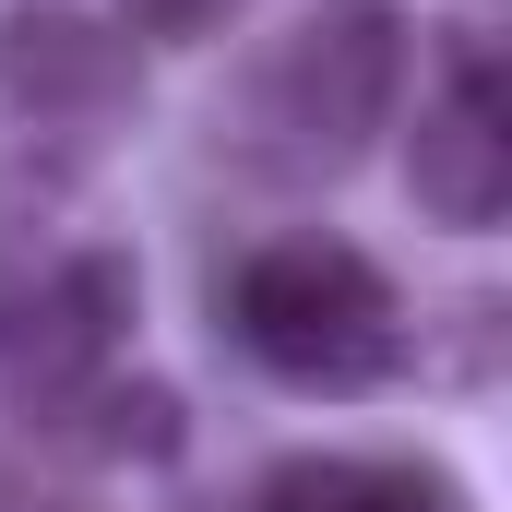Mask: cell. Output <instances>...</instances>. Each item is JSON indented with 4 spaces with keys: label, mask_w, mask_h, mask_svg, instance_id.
Returning <instances> with one entry per match:
<instances>
[{
    "label": "cell",
    "mask_w": 512,
    "mask_h": 512,
    "mask_svg": "<svg viewBox=\"0 0 512 512\" xmlns=\"http://www.w3.org/2000/svg\"><path fill=\"white\" fill-rule=\"evenodd\" d=\"M143 120V48L96 0L0 12V239H48Z\"/></svg>",
    "instance_id": "2"
},
{
    "label": "cell",
    "mask_w": 512,
    "mask_h": 512,
    "mask_svg": "<svg viewBox=\"0 0 512 512\" xmlns=\"http://www.w3.org/2000/svg\"><path fill=\"white\" fill-rule=\"evenodd\" d=\"M417 36L429 24L405 0H310L298 24L239 48V72L203 108V155L274 203L358 179L370 143L393 131V108H405V84H417Z\"/></svg>",
    "instance_id": "1"
},
{
    "label": "cell",
    "mask_w": 512,
    "mask_h": 512,
    "mask_svg": "<svg viewBox=\"0 0 512 512\" xmlns=\"http://www.w3.org/2000/svg\"><path fill=\"white\" fill-rule=\"evenodd\" d=\"M227 346L251 358L274 393H322V405H358V393H393L417 370V310L382 262L334 227H286L239 251L227 274Z\"/></svg>",
    "instance_id": "3"
},
{
    "label": "cell",
    "mask_w": 512,
    "mask_h": 512,
    "mask_svg": "<svg viewBox=\"0 0 512 512\" xmlns=\"http://www.w3.org/2000/svg\"><path fill=\"white\" fill-rule=\"evenodd\" d=\"M405 203L453 239H489L512 215V72L489 24L441 36V84L417 96V131H405Z\"/></svg>",
    "instance_id": "5"
},
{
    "label": "cell",
    "mask_w": 512,
    "mask_h": 512,
    "mask_svg": "<svg viewBox=\"0 0 512 512\" xmlns=\"http://www.w3.org/2000/svg\"><path fill=\"white\" fill-rule=\"evenodd\" d=\"M131 322H143V262L131 251H108V239L36 251L0 286V405L24 429H60L131 358Z\"/></svg>",
    "instance_id": "4"
},
{
    "label": "cell",
    "mask_w": 512,
    "mask_h": 512,
    "mask_svg": "<svg viewBox=\"0 0 512 512\" xmlns=\"http://www.w3.org/2000/svg\"><path fill=\"white\" fill-rule=\"evenodd\" d=\"M251 512H477L465 477L417 465V453H286L251 489Z\"/></svg>",
    "instance_id": "6"
},
{
    "label": "cell",
    "mask_w": 512,
    "mask_h": 512,
    "mask_svg": "<svg viewBox=\"0 0 512 512\" xmlns=\"http://www.w3.org/2000/svg\"><path fill=\"white\" fill-rule=\"evenodd\" d=\"M251 0H108V24H120L131 48H203V36H227Z\"/></svg>",
    "instance_id": "8"
},
{
    "label": "cell",
    "mask_w": 512,
    "mask_h": 512,
    "mask_svg": "<svg viewBox=\"0 0 512 512\" xmlns=\"http://www.w3.org/2000/svg\"><path fill=\"white\" fill-rule=\"evenodd\" d=\"M48 441H72V453H96V465H167V453H179V393L143 382V370H108Z\"/></svg>",
    "instance_id": "7"
}]
</instances>
